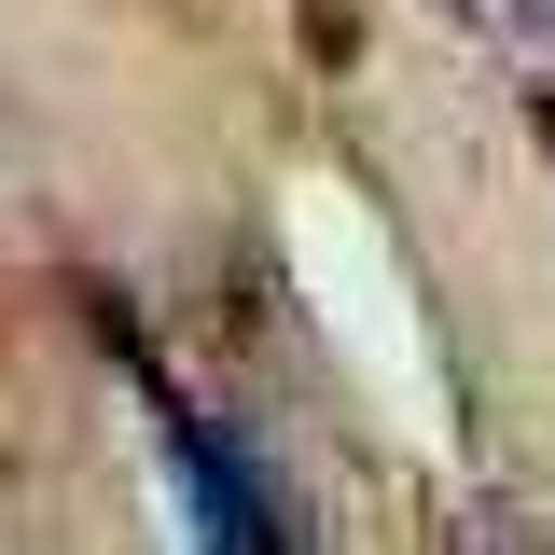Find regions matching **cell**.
I'll use <instances>...</instances> for the list:
<instances>
[{"label":"cell","instance_id":"obj_1","mask_svg":"<svg viewBox=\"0 0 555 555\" xmlns=\"http://www.w3.org/2000/svg\"><path fill=\"white\" fill-rule=\"evenodd\" d=\"M167 444H181V486H195V528H208V542H292V500L250 486V444H236V430H208V416L167 403Z\"/></svg>","mask_w":555,"mask_h":555}]
</instances>
